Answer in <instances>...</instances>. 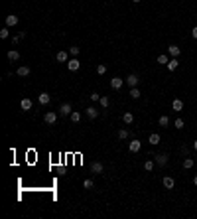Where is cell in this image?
<instances>
[{"mask_svg":"<svg viewBox=\"0 0 197 219\" xmlns=\"http://www.w3.org/2000/svg\"><path fill=\"white\" fill-rule=\"evenodd\" d=\"M99 99H100L99 93H91V101H99Z\"/></svg>","mask_w":197,"mask_h":219,"instance_id":"obj_36","label":"cell"},{"mask_svg":"<svg viewBox=\"0 0 197 219\" xmlns=\"http://www.w3.org/2000/svg\"><path fill=\"white\" fill-rule=\"evenodd\" d=\"M37 101H40V105H49V101H51V97H49V93H40V97H37Z\"/></svg>","mask_w":197,"mask_h":219,"instance_id":"obj_15","label":"cell"},{"mask_svg":"<svg viewBox=\"0 0 197 219\" xmlns=\"http://www.w3.org/2000/svg\"><path fill=\"white\" fill-rule=\"evenodd\" d=\"M20 107H22V111H30L32 109V101L30 99H22L20 101Z\"/></svg>","mask_w":197,"mask_h":219,"instance_id":"obj_21","label":"cell"},{"mask_svg":"<svg viewBox=\"0 0 197 219\" xmlns=\"http://www.w3.org/2000/svg\"><path fill=\"white\" fill-rule=\"evenodd\" d=\"M99 103L103 105V107H108V105H111V101H108V97H100V99H99Z\"/></svg>","mask_w":197,"mask_h":219,"instance_id":"obj_30","label":"cell"},{"mask_svg":"<svg viewBox=\"0 0 197 219\" xmlns=\"http://www.w3.org/2000/svg\"><path fill=\"white\" fill-rule=\"evenodd\" d=\"M128 136H130V132H128L126 128H120V130H118V138H120V140H126Z\"/></svg>","mask_w":197,"mask_h":219,"instance_id":"obj_23","label":"cell"},{"mask_svg":"<svg viewBox=\"0 0 197 219\" xmlns=\"http://www.w3.org/2000/svg\"><path fill=\"white\" fill-rule=\"evenodd\" d=\"M178 67H179V59H178V57H171V59L167 61V69H170V71H175Z\"/></svg>","mask_w":197,"mask_h":219,"instance_id":"obj_14","label":"cell"},{"mask_svg":"<svg viewBox=\"0 0 197 219\" xmlns=\"http://www.w3.org/2000/svg\"><path fill=\"white\" fill-rule=\"evenodd\" d=\"M171 109H174L175 113H179V111L183 109V103H181L179 99H174V103H171Z\"/></svg>","mask_w":197,"mask_h":219,"instance_id":"obj_22","label":"cell"},{"mask_svg":"<svg viewBox=\"0 0 197 219\" xmlns=\"http://www.w3.org/2000/svg\"><path fill=\"white\" fill-rule=\"evenodd\" d=\"M193 166H195V160L193 158H189V156L183 158V170H191Z\"/></svg>","mask_w":197,"mask_h":219,"instance_id":"obj_12","label":"cell"},{"mask_svg":"<svg viewBox=\"0 0 197 219\" xmlns=\"http://www.w3.org/2000/svg\"><path fill=\"white\" fill-rule=\"evenodd\" d=\"M30 71H32V69H30V67H28V65H20L16 73H18L20 77H28V75H30Z\"/></svg>","mask_w":197,"mask_h":219,"instance_id":"obj_11","label":"cell"},{"mask_svg":"<svg viewBox=\"0 0 197 219\" xmlns=\"http://www.w3.org/2000/svg\"><path fill=\"white\" fill-rule=\"evenodd\" d=\"M20 22V18L18 16H14V14H10V16H6V26L8 28H12V26H16V24Z\"/></svg>","mask_w":197,"mask_h":219,"instance_id":"obj_9","label":"cell"},{"mask_svg":"<svg viewBox=\"0 0 197 219\" xmlns=\"http://www.w3.org/2000/svg\"><path fill=\"white\" fill-rule=\"evenodd\" d=\"M128 148H130V152H140V148H142V142L136 138V140H132L130 144H128Z\"/></svg>","mask_w":197,"mask_h":219,"instance_id":"obj_10","label":"cell"},{"mask_svg":"<svg viewBox=\"0 0 197 219\" xmlns=\"http://www.w3.org/2000/svg\"><path fill=\"white\" fill-rule=\"evenodd\" d=\"M6 56H8V59H10V61H18L20 59V52H18V49H10Z\"/></svg>","mask_w":197,"mask_h":219,"instance_id":"obj_16","label":"cell"},{"mask_svg":"<svg viewBox=\"0 0 197 219\" xmlns=\"http://www.w3.org/2000/svg\"><path fill=\"white\" fill-rule=\"evenodd\" d=\"M8 36H10V28H8V26H4L2 30H0V38H2V40H6Z\"/></svg>","mask_w":197,"mask_h":219,"instance_id":"obj_26","label":"cell"},{"mask_svg":"<svg viewBox=\"0 0 197 219\" xmlns=\"http://www.w3.org/2000/svg\"><path fill=\"white\" fill-rule=\"evenodd\" d=\"M55 59L59 61V63H67V61H69V53H67V52H57Z\"/></svg>","mask_w":197,"mask_h":219,"instance_id":"obj_13","label":"cell"},{"mask_svg":"<svg viewBox=\"0 0 197 219\" xmlns=\"http://www.w3.org/2000/svg\"><path fill=\"white\" fill-rule=\"evenodd\" d=\"M132 2H136V4H138V2H142V0H132Z\"/></svg>","mask_w":197,"mask_h":219,"instance_id":"obj_40","label":"cell"},{"mask_svg":"<svg viewBox=\"0 0 197 219\" xmlns=\"http://www.w3.org/2000/svg\"><path fill=\"white\" fill-rule=\"evenodd\" d=\"M191 38H195V40H197V26L193 28V30H191Z\"/></svg>","mask_w":197,"mask_h":219,"instance_id":"obj_37","label":"cell"},{"mask_svg":"<svg viewBox=\"0 0 197 219\" xmlns=\"http://www.w3.org/2000/svg\"><path fill=\"white\" fill-rule=\"evenodd\" d=\"M154 162H156V160H146V162H144V170L146 172H152L154 170Z\"/></svg>","mask_w":197,"mask_h":219,"instance_id":"obj_24","label":"cell"},{"mask_svg":"<svg viewBox=\"0 0 197 219\" xmlns=\"http://www.w3.org/2000/svg\"><path fill=\"white\" fill-rule=\"evenodd\" d=\"M195 164H197V158H195Z\"/></svg>","mask_w":197,"mask_h":219,"instance_id":"obj_41","label":"cell"},{"mask_svg":"<svg viewBox=\"0 0 197 219\" xmlns=\"http://www.w3.org/2000/svg\"><path fill=\"white\" fill-rule=\"evenodd\" d=\"M122 83H126V81L120 79V77H112L111 79V87H112V89H122Z\"/></svg>","mask_w":197,"mask_h":219,"instance_id":"obj_5","label":"cell"},{"mask_svg":"<svg viewBox=\"0 0 197 219\" xmlns=\"http://www.w3.org/2000/svg\"><path fill=\"white\" fill-rule=\"evenodd\" d=\"M130 97L132 99H140V91H138V87H130Z\"/></svg>","mask_w":197,"mask_h":219,"instance_id":"obj_27","label":"cell"},{"mask_svg":"<svg viewBox=\"0 0 197 219\" xmlns=\"http://www.w3.org/2000/svg\"><path fill=\"white\" fill-rule=\"evenodd\" d=\"M83 186H85L87 189H93L95 184H93V180H85V182H83Z\"/></svg>","mask_w":197,"mask_h":219,"instance_id":"obj_35","label":"cell"},{"mask_svg":"<svg viewBox=\"0 0 197 219\" xmlns=\"http://www.w3.org/2000/svg\"><path fill=\"white\" fill-rule=\"evenodd\" d=\"M69 53H71L73 57H77V56H79V48H77V45H73V48H69Z\"/></svg>","mask_w":197,"mask_h":219,"instance_id":"obj_32","label":"cell"},{"mask_svg":"<svg viewBox=\"0 0 197 219\" xmlns=\"http://www.w3.org/2000/svg\"><path fill=\"white\" fill-rule=\"evenodd\" d=\"M24 36H26V34H24V32H20V34H18V36H14V38H12V41H14V44H18V41H20V40H22V38H24Z\"/></svg>","mask_w":197,"mask_h":219,"instance_id":"obj_34","label":"cell"},{"mask_svg":"<svg viewBox=\"0 0 197 219\" xmlns=\"http://www.w3.org/2000/svg\"><path fill=\"white\" fill-rule=\"evenodd\" d=\"M79 67H81V63H79L77 57H73V59H69V61H67V69H69V71H77Z\"/></svg>","mask_w":197,"mask_h":219,"instance_id":"obj_4","label":"cell"},{"mask_svg":"<svg viewBox=\"0 0 197 219\" xmlns=\"http://www.w3.org/2000/svg\"><path fill=\"white\" fill-rule=\"evenodd\" d=\"M193 184H195V186H197V174H195V178H193Z\"/></svg>","mask_w":197,"mask_h":219,"instance_id":"obj_39","label":"cell"},{"mask_svg":"<svg viewBox=\"0 0 197 219\" xmlns=\"http://www.w3.org/2000/svg\"><path fill=\"white\" fill-rule=\"evenodd\" d=\"M97 73H99V75H104V73H107V65H104V63L97 65Z\"/></svg>","mask_w":197,"mask_h":219,"instance_id":"obj_29","label":"cell"},{"mask_svg":"<svg viewBox=\"0 0 197 219\" xmlns=\"http://www.w3.org/2000/svg\"><path fill=\"white\" fill-rule=\"evenodd\" d=\"M160 126H170V119L167 117H160Z\"/></svg>","mask_w":197,"mask_h":219,"instance_id":"obj_31","label":"cell"},{"mask_svg":"<svg viewBox=\"0 0 197 219\" xmlns=\"http://www.w3.org/2000/svg\"><path fill=\"white\" fill-rule=\"evenodd\" d=\"M167 158H170V156L164 154V152H160V154H156V156H154V160H156V164H158L160 168H164L166 164H167Z\"/></svg>","mask_w":197,"mask_h":219,"instance_id":"obj_1","label":"cell"},{"mask_svg":"<svg viewBox=\"0 0 197 219\" xmlns=\"http://www.w3.org/2000/svg\"><path fill=\"white\" fill-rule=\"evenodd\" d=\"M71 113H73V109H71L69 103H63V105L59 107V115H61V117H69Z\"/></svg>","mask_w":197,"mask_h":219,"instance_id":"obj_3","label":"cell"},{"mask_svg":"<svg viewBox=\"0 0 197 219\" xmlns=\"http://www.w3.org/2000/svg\"><path fill=\"white\" fill-rule=\"evenodd\" d=\"M85 115L89 117V119H97V117H99V109L91 105V107H89V109H87V111H85Z\"/></svg>","mask_w":197,"mask_h":219,"instance_id":"obj_7","label":"cell"},{"mask_svg":"<svg viewBox=\"0 0 197 219\" xmlns=\"http://www.w3.org/2000/svg\"><path fill=\"white\" fill-rule=\"evenodd\" d=\"M91 172H93V174H103L104 172V166L100 162H93L91 164Z\"/></svg>","mask_w":197,"mask_h":219,"instance_id":"obj_6","label":"cell"},{"mask_svg":"<svg viewBox=\"0 0 197 219\" xmlns=\"http://www.w3.org/2000/svg\"><path fill=\"white\" fill-rule=\"evenodd\" d=\"M158 63H162V65H167V61H170V57L167 56H158V59H156Z\"/></svg>","mask_w":197,"mask_h":219,"instance_id":"obj_28","label":"cell"},{"mask_svg":"<svg viewBox=\"0 0 197 219\" xmlns=\"http://www.w3.org/2000/svg\"><path fill=\"white\" fill-rule=\"evenodd\" d=\"M167 52H170V56H171V57H179L181 49H179L178 45H170V48H167Z\"/></svg>","mask_w":197,"mask_h":219,"instance_id":"obj_19","label":"cell"},{"mask_svg":"<svg viewBox=\"0 0 197 219\" xmlns=\"http://www.w3.org/2000/svg\"><path fill=\"white\" fill-rule=\"evenodd\" d=\"M44 119H45V123H47V124H53V123L57 120V113L49 111V113H45V117H44Z\"/></svg>","mask_w":197,"mask_h":219,"instance_id":"obj_8","label":"cell"},{"mask_svg":"<svg viewBox=\"0 0 197 219\" xmlns=\"http://www.w3.org/2000/svg\"><path fill=\"white\" fill-rule=\"evenodd\" d=\"M124 81H126V85H128V87H138L140 79H138V75H136V73H130L126 79H124Z\"/></svg>","mask_w":197,"mask_h":219,"instance_id":"obj_2","label":"cell"},{"mask_svg":"<svg viewBox=\"0 0 197 219\" xmlns=\"http://www.w3.org/2000/svg\"><path fill=\"white\" fill-rule=\"evenodd\" d=\"M193 150H195V152H197V140L193 142Z\"/></svg>","mask_w":197,"mask_h":219,"instance_id":"obj_38","label":"cell"},{"mask_svg":"<svg viewBox=\"0 0 197 219\" xmlns=\"http://www.w3.org/2000/svg\"><path fill=\"white\" fill-rule=\"evenodd\" d=\"M69 119H71V120H73V123H79V120H81V113H77V111H73V113H71V115H69Z\"/></svg>","mask_w":197,"mask_h":219,"instance_id":"obj_25","label":"cell"},{"mask_svg":"<svg viewBox=\"0 0 197 219\" xmlns=\"http://www.w3.org/2000/svg\"><path fill=\"white\" fill-rule=\"evenodd\" d=\"M164 186H166L167 189H174V186H175V180L171 178V176H166V178H164Z\"/></svg>","mask_w":197,"mask_h":219,"instance_id":"obj_17","label":"cell"},{"mask_svg":"<svg viewBox=\"0 0 197 219\" xmlns=\"http://www.w3.org/2000/svg\"><path fill=\"white\" fill-rule=\"evenodd\" d=\"M148 142H150L152 146L160 144V134H158V132H152V134H150V138H148Z\"/></svg>","mask_w":197,"mask_h":219,"instance_id":"obj_18","label":"cell"},{"mask_svg":"<svg viewBox=\"0 0 197 219\" xmlns=\"http://www.w3.org/2000/svg\"><path fill=\"white\" fill-rule=\"evenodd\" d=\"M122 123L124 124H132L134 123V115H132V113H124V115H122Z\"/></svg>","mask_w":197,"mask_h":219,"instance_id":"obj_20","label":"cell"},{"mask_svg":"<svg viewBox=\"0 0 197 219\" xmlns=\"http://www.w3.org/2000/svg\"><path fill=\"white\" fill-rule=\"evenodd\" d=\"M183 124H185V123H183V119H175V123H174L175 128H183Z\"/></svg>","mask_w":197,"mask_h":219,"instance_id":"obj_33","label":"cell"}]
</instances>
